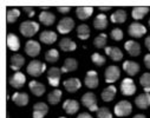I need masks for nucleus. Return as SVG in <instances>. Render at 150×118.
Here are the masks:
<instances>
[{
  "instance_id": "4468645a",
  "label": "nucleus",
  "mask_w": 150,
  "mask_h": 118,
  "mask_svg": "<svg viewBox=\"0 0 150 118\" xmlns=\"http://www.w3.org/2000/svg\"><path fill=\"white\" fill-rule=\"evenodd\" d=\"M98 73L93 70L88 71L86 76H85V79H84V84L89 88V89H96L98 86Z\"/></svg>"
},
{
  "instance_id": "f3484780",
  "label": "nucleus",
  "mask_w": 150,
  "mask_h": 118,
  "mask_svg": "<svg viewBox=\"0 0 150 118\" xmlns=\"http://www.w3.org/2000/svg\"><path fill=\"white\" fill-rule=\"evenodd\" d=\"M63 110L67 114H74L79 110V103L74 99H66L63 104Z\"/></svg>"
},
{
  "instance_id": "9b49d317",
  "label": "nucleus",
  "mask_w": 150,
  "mask_h": 118,
  "mask_svg": "<svg viewBox=\"0 0 150 118\" xmlns=\"http://www.w3.org/2000/svg\"><path fill=\"white\" fill-rule=\"evenodd\" d=\"M49 112V106L43 103V102H38L33 105V118H44Z\"/></svg>"
},
{
  "instance_id": "cd10ccee",
  "label": "nucleus",
  "mask_w": 150,
  "mask_h": 118,
  "mask_svg": "<svg viewBox=\"0 0 150 118\" xmlns=\"http://www.w3.org/2000/svg\"><path fill=\"white\" fill-rule=\"evenodd\" d=\"M93 26H95L96 30H99V31L105 30L108 27V17L105 14H103V13L98 14L93 19Z\"/></svg>"
},
{
  "instance_id": "2eb2a0df",
  "label": "nucleus",
  "mask_w": 150,
  "mask_h": 118,
  "mask_svg": "<svg viewBox=\"0 0 150 118\" xmlns=\"http://www.w3.org/2000/svg\"><path fill=\"white\" fill-rule=\"evenodd\" d=\"M28 88H30L31 92L37 97H42L46 91L45 85L39 83V82H37V81H31L30 84H28Z\"/></svg>"
},
{
  "instance_id": "c03bdc74",
  "label": "nucleus",
  "mask_w": 150,
  "mask_h": 118,
  "mask_svg": "<svg viewBox=\"0 0 150 118\" xmlns=\"http://www.w3.org/2000/svg\"><path fill=\"white\" fill-rule=\"evenodd\" d=\"M144 65L146 66V69H150V53L145 54V57H144Z\"/></svg>"
},
{
  "instance_id": "0eeeda50",
  "label": "nucleus",
  "mask_w": 150,
  "mask_h": 118,
  "mask_svg": "<svg viewBox=\"0 0 150 118\" xmlns=\"http://www.w3.org/2000/svg\"><path fill=\"white\" fill-rule=\"evenodd\" d=\"M60 76H62V70L58 67H51L47 71V81L49 84L53 88H57L59 85V81H60Z\"/></svg>"
},
{
  "instance_id": "f8f14e48",
  "label": "nucleus",
  "mask_w": 150,
  "mask_h": 118,
  "mask_svg": "<svg viewBox=\"0 0 150 118\" xmlns=\"http://www.w3.org/2000/svg\"><path fill=\"white\" fill-rule=\"evenodd\" d=\"M81 86H82V82L78 79V78H69V79L64 81V88L70 93L77 92L81 89Z\"/></svg>"
},
{
  "instance_id": "20e7f679",
  "label": "nucleus",
  "mask_w": 150,
  "mask_h": 118,
  "mask_svg": "<svg viewBox=\"0 0 150 118\" xmlns=\"http://www.w3.org/2000/svg\"><path fill=\"white\" fill-rule=\"evenodd\" d=\"M82 103L90 111H97L99 107L97 105V97L92 92H86L82 96Z\"/></svg>"
},
{
  "instance_id": "39448f33",
  "label": "nucleus",
  "mask_w": 150,
  "mask_h": 118,
  "mask_svg": "<svg viewBox=\"0 0 150 118\" xmlns=\"http://www.w3.org/2000/svg\"><path fill=\"white\" fill-rule=\"evenodd\" d=\"M105 82L111 84V83H115L116 81H118V78L121 76V71H120V67L118 66H115V65H110L106 67L105 70Z\"/></svg>"
},
{
  "instance_id": "393cba45",
  "label": "nucleus",
  "mask_w": 150,
  "mask_h": 118,
  "mask_svg": "<svg viewBox=\"0 0 150 118\" xmlns=\"http://www.w3.org/2000/svg\"><path fill=\"white\" fill-rule=\"evenodd\" d=\"M39 39H40L42 43L51 45V44H53L57 40V34L53 31H44L43 33H40Z\"/></svg>"
},
{
  "instance_id": "6e6552de",
  "label": "nucleus",
  "mask_w": 150,
  "mask_h": 118,
  "mask_svg": "<svg viewBox=\"0 0 150 118\" xmlns=\"http://www.w3.org/2000/svg\"><path fill=\"white\" fill-rule=\"evenodd\" d=\"M25 82H26L25 74L21 73V72H19V71L16 72L14 74H12V76L10 77V79H8L10 85H11L12 88H14V89H21V88L24 86Z\"/></svg>"
},
{
  "instance_id": "dca6fc26",
  "label": "nucleus",
  "mask_w": 150,
  "mask_h": 118,
  "mask_svg": "<svg viewBox=\"0 0 150 118\" xmlns=\"http://www.w3.org/2000/svg\"><path fill=\"white\" fill-rule=\"evenodd\" d=\"M124 49H125L127 52H128L130 56H132V57H137V56L141 54V46H139V44H138L137 42H135V40H128V42H125Z\"/></svg>"
},
{
  "instance_id": "7ed1b4c3",
  "label": "nucleus",
  "mask_w": 150,
  "mask_h": 118,
  "mask_svg": "<svg viewBox=\"0 0 150 118\" xmlns=\"http://www.w3.org/2000/svg\"><path fill=\"white\" fill-rule=\"evenodd\" d=\"M132 112V106L128 100H121L115 105V114L117 117H127Z\"/></svg>"
},
{
  "instance_id": "09e8293b",
  "label": "nucleus",
  "mask_w": 150,
  "mask_h": 118,
  "mask_svg": "<svg viewBox=\"0 0 150 118\" xmlns=\"http://www.w3.org/2000/svg\"><path fill=\"white\" fill-rule=\"evenodd\" d=\"M134 118H146V117H145L144 114L141 113V114H136V116H134Z\"/></svg>"
},
{
  "instance_id": "ddd939ff",
  "label": "nucleus",
  "mask_w": 150,
  "mask_h": 118,
  "mask_svg": "<svg viewBox=\"0 0 150 118\" xmlns=\"http://www.w3.org/2000/svg\"><path fill=\"white\" fill-rule=\"evenodd\" d=\"M40 44L37 43L35 40H28L25 45V52L27 56L30 57H37L39 53H40Z\"/></svg>"
},
{
  "instance_id": "de8ad7c7",
  "label": "nucleus",
  "mask_w": 150,
  "mask_h": 118,
  "mask_svg": "<svg viewBox=\"0 0 150 118\" xmlns=\"http://www.w3.org/2000/svg\"><path fill=\"white\" fill-rule=\"evenodd\" d=\"M144 44H145V46H146V49H148V50L150 51V35L145 38V40H144Z\"/></svg>"
},
{
  "instance_id": "9d476101",
  "label": "nucleus",
  "mask_w": 150,
  "mask_h": 118,
  "mask_svg": "<svg viewBox=\"0 0 150 118\" xmlns=\"http://www.w3.org/2000/svg\"><path fill=\"white\" fill-rule=\"evenodd\" d=\"M128 32H129V35H131L134 38H141L146 33V28L142 24L132 23V24H130Z\"/></svg>"
},
{
  "instance_id": "f03ea898",
  "label": "nucleus",
  "mask_w": 150,
  "mask_h": 118,
  "mask_svg": "<svg viewBox=\"0 0 150 118\" xmlns=\"http://www.w3.org/2000/svg\"><path fill=\"white\" fill-rule=\"evenodd\" d=\"M46 70V65L45 63L40 61V60H32L30 61V64L26 67V71L30 76L32 77H39L42 76Z\"/></svg>"
},
{
  "instance_id": "79ce46f5",
  "label": "nucleus",
  "mask_w": 150,
  "mask_h": 118,
  "mask_svg": "<svg viewBox=\"0 0 150 118\" xmlns=\"http://www.w3.org/2000/svg\"><path fill=\"white\" fill-rule=\"evenodd\" d=\"M23 10L26 12V14H27L30 18H32V17L34 16V8H33V7H30V6H25Z\"/></svg>"
},
{
  "instance_id": "58836bf2",
  "label": "nucleus",
  "mask_w": 150,
  "mask_h": 118,
  "mask_svg": "<svg viewBox=\"0 0 150 118\" xmlns=\"http://www.w3.org/2000/svg\"><path fill=\"white\" fill-rule=\"evenodd\" d=\"M91 60H92V63H93L95 65H97V66H103V65L105 64V61H106L105 57L102 56L100 53H97V52L91 56Z\"/></svg>"
},
{
  "instance_id": "aec40b11",
  "label": "nucleus",
  "mask_w": 150,
  "mask_h": 118,
  "mask_svg": "<svg viewBox=\"0 0 150 118\" xmlns=\"http://www.w3.org/2000/svg\"><path fill=\"white\" fill-rule=\"evenodd\" d=\"M135 104H136L137 107H139V109H143V110L148 109V107L150 106V93L144 92V93L137 96V97L135 98Z\"/></svg>"
},
{
  "instance_id": "4be33fe9",
  "label": "nucleus",
  "mask_w": 150,
  "mask_h": 118,
  "mask_svg": "<svg viewBox=\"0 0 150 118\" xmlns=\"http://www.w3.org/2000/svg\"><path fill=\"white\" fill-rule=\"evenodd\" d=\"M12 100L18 106H26L28 104L30 98H28V95L25 92H16L12 96Z\"/></svg>"
},
{
  "instance_id": "b1692460",
  "label": "nucleus",
  "mask_w": 150,
  "mask_h": 118,
  "mask_svg": "<svg viewBox=\"0 0 150 118\" xmlns=\"http://www.w3.org/2000/svg\"><path fill=\"white\" fill-rule=\"evenodd\" d=\"M59 47L64 52H71V51H74V50L77 49V45H76V43L72 40V39H70V38H63L62 40H60V43H59Z\"/></svg>"
},
{
  "instance_id": "a211bd4d",
  "label": "nucleus",
  "mask_w": 150,
  "mask_h": 118,
  "mask_svg": "<svg viewBox=\"0 0 150 118\" xmlns=\"http://www.w3.org/2000/svg\"><path fill=\"white\" fill-rule=\"evenodd\" d=\"M105 53L114 61H121L122 58H123L122 51L118 47H115V46H106L105 47Z\"/></svg>"
},
{
  "instance_id": "bb28decb",
  "label": "nucleus",
  "mask_w": 150,
  "mask_h": 118,
  "mask_svg": "<svg viewBox=\"0 0 150 118\" xmlns=\"http://www.w3.org/2000/svg\"><path fill=\"white\" fill-rule=\"evenodd\" d=\"M7 46L11 51H14V52L20 49V40L14 33L7 34Z\"/></svg>"
},
{
  "instance_id": "a18cd8bd",
  "label": "nucleus",
  "mask_w": 150,
  "mask_h": 118,
  "mask_svg": "<svg viewBox=\"0 0 150 118\" xmlns=\"http://www.w3.org/2000/svg\"><path fill=\"white\" fill-rule=\"evenodd\" d=\"M77 118H93V117H92L90 113H88V112H82V113L78 114Z\"/></svg>"
},
{
  "instance_id": "1a4fd4ad",
  "label": "nucleus",
  "mask_w": 150,
  "mask_h": 118,
  "mask_svg": "<svg viewBox=\"0 0 150 118\" xmlns=\"http://www.w3.org/2000/svg\"><path fill=\"white\" fill-rule=\"evenodd\" d=\"M121 90L124 96H132L136 92V85L131 78H124L121 83Z\"/></svg>"
},
{
  "instance_id": "49530a36",
  "label": "nucleus",
  "mask_w": 150,
  "mask_h": 118,
  "mask_svg": "<svg viewBox=\"0 0 150 118\" xmlns=\"http://www.w3.org/2000/svg\"><path fill=\"white\" fill-rule=\"evenodd\" d=\"M98 10H99L100 12H108V11L111 10V6H99Z\"/></svg>"
},
{
  "instance_id": "c9c22d12",
  "label": "nucleus",
  "mask_w": 150,
  "mask_h": 118,
  "mask_svg": "<svg viewBox=\"0 0 150 118\" xmlns=\"http://www.w3.org/2000/svg\"><path fill=\"white\" fill-rule=\"evenodd\" d=\"M139 83H141V85L143 86L144 91H145L146 93H149V92H150V73H149V72H145V73H143V74L141 76Z\"/></svg>"
},
{
  "instance_id": "423d86ee",
  "label": "nucleus",
  "mask_w": 150,
  "mask_h": 118,
  "mask_svg": "<svg viewBox=\"0 0 150 118\" xmlns=\"http://www.w3.org/2000/svg\"><path fill=\"white\" fill-rule=\"evenodd\" d=\"M73 27H74V20H73L72 18H70V17L63 18V19L59 21V24L57 25V30H58V32L62 33V34L70 33V32L73 30Z\"/></svg>"
},
{
  "instance_id": "7c9ffc66",
  "label": "nucleus",
  "mask_w": 150,
  "mask_h": 118,
  "mask_svg": "<svg viewBox=\"0 0 150 118\" xmlns=\"http://www.w3.org/2000/svg\"><path fill=\"white\" fill-rule=\"evenodd\" d=\"M148 13H149V7L138 6V7H134V8H132L131 16H132V18H134L135 20H139V19H143Z\"/></svg>"
},
{
  "instance_id": "4c0bfd02",
  "label": "nucleus",
  "mask_w": 150,
  "mask_h": 118,
  "mask_svg": "<svg viewBox=\"0 0 150 118\" xmlns=\"http://www.w3.org/2000/svg\"><path fill=\"white\" fill-rule=\"evenodd\" d=\"M45 59L49 63H56L59 59V52L56 49H51L45 53Z\"/></svg>"
},
{
  "instance_id": "ea45409f",
  "label": "nucleus",
  "mask_w": 150,
  "mask_h": 118,
  "mask_svg": "<svg viewBox=\"0 0 150 118\" xmlns=\"http://www.w3.org/2000/svg\"><path fill=\"white\" fill-rule=\"evenodd\" d=\"M96 112H97V118H112V114L108 107H100Z\"/></svg>"
},
{
  "instance_id": "8fccbe9b",
  "label": "nucleus",
  "mask_w": 150,
  "mask_h": 118,
  "mask_svg": "<svg viewBox=\"0 0 150 118\" xmlns=\"http://www.w3.org/2000/svg\"><path fill=\"white\" fill-rule=\"evenodd\" d=\"M149 26H150V19H149Z\"/></svg>"
},
{
  "instance_id": "c756f323",
  "label": "nucleus",
  "mask_w": 150,
  "mask_h": 118,
  "mask_svg": "<svg viewBox=\"0 0 150 118\" xmlns=\"http://www.w3.org/2000/svg\"><path fill=\"white\" fill-rule=\"evenodd\" d=\"M116 91L117 90H116V88L114 85H109L108 88H105L102 91V99L104 102H111L116 96Z\"/></svg>"
},
{
  "instance_id": "e433bc0d",
  "label": "nucleus",
  "mask_w": 150,
  "mask_h": 118,
  "mask_svg": "<svg viewBox=\"0 0 150 118\" xmlns=\"http://www.w3.org/2000/svg\"><path fill=\"white\" fill-rule=\"evenodd\" d=\"M20 17V11L18 8H11L7 11V14H6V20L8 24H13L17 21V19Z\"/></svg>"
},
{
  "instance_id": "f257e3e1",
  "label": "nucleus",
  "mask_w": 150,
  "mask_h": 118,
  "mask_svg": "<svg viewBox=\"0 0 150 118\" xmlns=\"http://www.w3.org/2000/svg\"><path fill=\"white\" fill-rule=\"evenodd\" d=\"M19 31L24 37L31 38L39 31V24L35 23V21H32V20L23 21L19 26Z\"/></svg>"
},
{
  "instance_id": "a878e982",
  "label": "nucleus",
  "mask_w": 150,
  "mask_h": 118,
  "mask_svg": "<svg viewBox=\"0 0 150 118\" xmlns=\"http://www.w3.org/2000/svg\"><path fill=\"white\" fill-rule=\"evenodd\" d=\"M93 13V7H88V6H81L76 8V14L78 17V19L81 20H86L88 18H90Z\"/></svg>"
},
{
  "instance_id": "473e14b6",
  "label": "nucleus",
  "mask_w": 150,
  "mask_h": 118,
  "mask_svg": "<svg viewBox=\"0 0 150 118\" xmlns=\"http://www.w3.org/2000/svg\"><path fill=\"white\" fill-rule=\"evenodd\" d=\"M77 37L81 40H86L90 38V27L85 24H82L77 27Z\"/></svg>"
},
{
  "instance_id": "6ab92c4d",
  "label": "nucleus",
  "mask_w": 150,
  "mask_h": 118,
  "mask_svg": "<svg viewBox=\"0 0 150 118\" xmlns=\"http://www.w3.org/2000/svg\"><path fill=\"white\" fill-rule=\"evenodd\" d=\"M123 70L127 72V74H129L130 77L137 74V72L141 70L139 64L136 61H131V60H127L123 63Z\"/></svg>"
},
{
  "instance_id": "5701e85b",
  "label": "nucleus",
  "mask_w": 150,
  "mask_h": 118,
  "mask_svg": "<svg viewBox=\"0 0 150 118\" xmlns=\"http://www.w3.org/2000/svg\"><path fill=\"white\" fill-rule=\"evenodd\" d=\"M78 67V61L74 58H66L64 61V65L62 66V73H67V72H72L76 71Z\"/></svg>"
},
{
  "instance_id": "412c9836",
  "label": "nucleus",
  "mask_w": 150,
  "mask_h": 118,
  "mask_svg": "<svg viewBox=\"0 0 150 118\" xmlns=\"http://www.w3.org/2000/svg\"><path fill=\"white\" fill-rule=\"evenodd\" d=\"M24 63H25L24 57H23L21 54H18V53L13 54V56L11 57V59H10L11 69H12V70H14V71H17V72H18V71L24 66Z\"/></svg>"
},
{
  "instance_id": "f704fd0d",
  "label": "nucleus",
  "mask_w": 150,
  "mask_h": 118,
  "mask_svg": "<svg viewBox=\"0 0 150 118\" xmlns=\"http://www.w3.org/2000/svg\"><path fill=\"white\" fill-rule=\"evenodd\" d=\"M60 98H62V91L60 90H53L52 92H50L47 95V100L52 105L58 104L60 102Z\"/></svg>"
},
{
  "instance_id": "37998d69",
  "label": "nucleus",
  "mask_w": 150,
  "mask_h": 118,
  "mask_svg": "<svg viewBox=\"0 0 150 118\" xmlns=\"http://www.w3.org/2000/svg\"><path fill=\"white\" fill-rule=\"evenodd\" d=\"M57 10H58V12H60V13H63V14H66V13H69L70 12V7L69 6H64V7H57Z\"/></svg>"
},
{
  "instance_id": "a19ab883",
  "label": "nucleus",
  "mask_w": 150,
  "mask_h": 118,
  "mask_svg": "<svg viewBox=\"0 0 150 118\" xmlns=\"http://www.w3.org/2000/svg\"><path fill=\"white\" fill-rule=\"evenodd\" d=\"M111 38L114 39V40L116 42H121L122 39H123V31L121 28H114L111 31Z\"/></svg>"
},
{
  "instance_id": "3c124183",
  "label": "nucleus",
  "mask_w": 150,
  "mask_h": 118,
  "mask_svg": "<svg viewBox=\"0 0 150 118\" xmlns=\"http://www.w3.org/2000/svg\"><path fill=\"white\" fill-rule=\"evenodd\" d=\"M59 118H65V117H59Z\"/></svg>"
},
{
  "instance_id": "2f4dec72",
  "label": "nucleus",
  "mask_w": 150,
  "mask_h": 118,
  "mask_svg": "<svg viewBox=\"0 0 150 118\" xmlns=\"http://www.w3.org/2000/svg\"><path fill=\"white\" fill-rule=\"evenodd\" d=\"M111 23L115 24H122L127 20V12L124 10H117L116 12H114L111 14Z\"/></svg>"
},
{
  "instance_id": "72a5a7b5",
  "label": "nucleus",
  "mask_w": 150,
  "mask_h": 118,
  "mask_svg": "<svg viewBox=\"0 0 150 118\" xmlns=\"http://www.w3.org/2000/svg\"><path fill=\"white\" fill-rule=\"evenodd\" d=\"M106 42H108V35L105 33H100L99 35H97L93 39V45L97 49H102V47H106Z\"/></svg>"
},
{
  "instance_id": "c85d7f7f",
  "label": "nucleus",
  "mask_w": 150,
  "mask_h": 118,
  "mask_svg": "<svg viewBox=\"0 0 150 118\" xmlns=\"http://www.w3.org/2000/svg\"><path fill=\"white\" fill-rule=\"evenodd\" d=\"M54 20H56V16L49 11H44L39 14V21L43 23L44 25L46 26H51L54 24Z\"/></svg>"
}]
</instances>
